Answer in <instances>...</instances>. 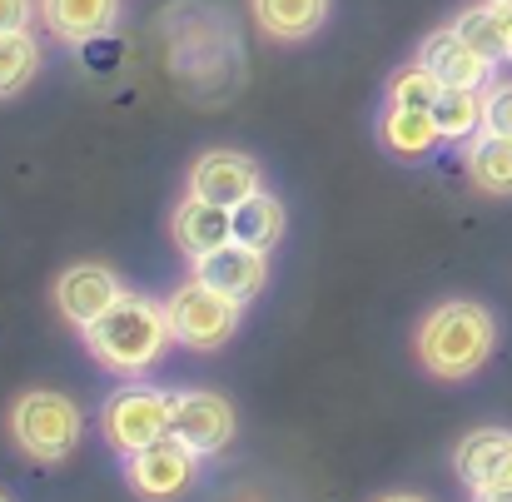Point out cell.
I'll return each instance as SVG.
<instances>
[{"label": "cell", "mask_w": 512, "mask_h": 502, "mask_svg": "<svg viewBox=\"0 0 512 502\" xmlns=\"http://www.w3.org/2000/svg\"><path fill=\"white\" fill-rule=\"evenodd\" d=\"M170 309L145 299V294H120L90 329H85V343L90 353L110 368V373H125V378H140L150 373L165 348H170Z\"/></svg>", "instance_id": "obj_1"}, {"label": "cell", "mask_w": 512, "mask_h": 502, "mask_svg": "<svg viewBox=\"0 0 512 502\" xmlns=\"http://www.w3.org/2000/svg\"><path fill=\"white\" fill-rule=\"evenodd\" d=\"M493 343H498V324L483 304L448 299L418 324V363L433 378L458 383V378H473L493 358Z\"/></svg>", "instance_id": "obj_2"}, {"label": "cell", "mask_w": 512, "mask_h": 502, "mask_svg": "<svg viewBox=\"0 0 512 502\" xmlns=\"http://www.w3.org/2000/svg\"><path fill=\"white\" fill-rule=\"evenodd\" d=\"M80 428H85L80 408L65 393H50V388H30L10 408V438L35 463H65L80 443Z\"/></svg>", "instance_id": "obj_3"}, {"label": "cell", "mask_w": 512, "mask_h": 502, "mask_svg": "<svg viewBox=\"0 0 512 502\" xmlns=\"http://www.w3.org/2000/svg\"><path fill=\"white\" fill-rule=\"evenodd\" d=\"M170 418H174V393L150 388V383H130V388H120V393L105 398L100 433H105V443L120 458H130V453L160 443L170 433Z\"/></svg>", "instance_id": "obj_4"}, {"label": "cell", "mask_w": 512, "mask_h": 502, "mask_svg": "<svg viewBox=\"0 0 512 502\" xmlns=\"http://www.w3.org/2000/svg\"><path fill=\"white\" fill-rule=\"evenodd\" d=\"M165 309H170L174 343H184V348H194V353H209V348H219V343L234 338L244 304H239L234 294L204 284V279H189V284L174 289Z\"/></svg>", "instance_id": "obj_5"}, {"label": "cell", "mask_w": 512, "mask_h": 502, "mask_svg": "<svg viewBox=\"0 0 512 502\" xmlns=\"http://www.w3.org/2000/svg\"><path fill=\"white\" fill-rule=\"evenodd\" d=\"M130 463V488L150 502H174L194 488V473H199V453L184 448L174 433H165L160 443L140 448L125 458Z\"/></svg>", "instance_id": "obj_6"}, {"label": "cell", "mask_w": 512, "mask_h": 502, "mask_svg": "<svg viewBox=\"0 0 512 502\" xmlns=\"http://www.w3.org/2000/svg\"><path fill=\"white\" fill-rule=\"evenodd\" d=\"M170 433L184 448H194L199 458H214V453H224L234 443V408H229V398H219L209 388L174 393Z\"/></svg>", "instance_id": "obj_7"}, {"label": "cell", "mask_w": 512, "mask_h": 502, "mask_svg": "<svg viewBox=\"0 0 512 502\" xmlns=\"http://www.w3.org/2000/svg\"><path fill=\"white\" fill-rule=\"evenodd\" d=\"M418 60H423L448 90H488V85H493V70H498V60H488L478 45H468L453 25H448V30H433V35L423 40Z\"/></svg>", "instance_id": "obj_8"}, {"label": "cell", "mask_w": 512, "mask_h": 502, "mask_svg": "<svg viewBox=\"0 0 512 502\" xmlns=\"http://www.w3.org/2000/svg\"><path fill=\"white\" fill-rule=\"evenodd\" d=\"M194 279H204V284L234 294L239 304H249V299L269 284V254H264V249H249V244H239V239H229V244H219V249H209V254L194 259Z\"/></svg>", "instance_id": "obj_9"}, {"label": "cell", "mask_w": 512, "mask_h": 502, "mask_svg": "<svg viewBox=\"0 0 512 502\" xmlns=\"http://www.w3.org/2000/svg\"><path fill=\"white\" fill-rule=\"evenodd\" d=\"M189 194L194 199H209V204H244L249 194H259V165L239 150H209L199 155L189 169Z\"/></svg>", "instance_id": "obj_10"}, {"label": "cell", "mask_w": 512, "mask_h": 502, "mask_svg": "<svg viewBox=\"0 0 512 502\" xmlns=\"http://www.w3.org/2000/svg\"><path fill=\"white\" fill-rule=\"evenodd\" d=\"M120 294H125V289H120L115 269H105V264H70V269L55 279V309H60L75 329H90Z\"/></svg>", "instance_id": "obj_11"}, {"label": "cell", "mask_w": 512, "mask_h": 502, "mask_svg": "<svg viewBox=\"0 0 512 502\" xmlns=\"http://www.w3.org/2000/svg\"><path fill=\"white\" fill-rule=\"evenodd\" d=\"M40 20L65 45H90L120 25V0H40Z\"/></svg>", "instance_id": "obj_12"}, {"label": "cell", "mask_w": 512, "mask_h": 502, "mask_svg": "<svg viewBox=\"0 0 512 502\" xmlns=\"http://www.w3.org/2000/svg\"><path fill=\"white\" fill-rule=\"evenodd\" d=\"M378 140L388 155L398 160H428L438 145H443V130L433 120V110H418V105H388L383 120H378Z\"/></svg>", "instance_id": "obj_13"}, {"label": "cell", "mask_w": 512, "mask_h": 502, "mask_svg": "<svg viewBox=\"0 0 512 502\" xmlns=\"http://www.w3.org/2000/svg\"><path fill=\"white\" fill-rule=\"evenodd\" d=\"M174 244L189 254V259H199V254H209V249H219V244H229L234 239V214L224 209V204H209V199H184L179 209H174Z\"/></svg>", "instance_id": "obj_14"}, {"label": "cell", "mask_w": 512, "mask_h": 502, "mask_svg": "<svg viewBox=\"0 0 512 502\" xmlns=\"http://www.w3.org/2000/svg\"><path fill=\"white\" fill-rule=\"evenodd\" d=\"M512 458V433L508 428H473L458 448H453V473L468 483V488H483L493 478L508 473Z\"/></svg>", "instance_id": "obj_15"}, {"label": "cell", "mask_w": 512, "mask_h": 502, "mask_svg": "<svg viewBox=\"0 0 512 502\" xmlns=\"http://www.w3.org/2000/svg\"><path fill=\"white\" fill-rule=\"evenodd\" d=\"M249 10L269 40H309L329 20V0H249Z\"/></svg>", "instance_id": "obj_16"}, {"label": "cell", "mask_w": 512, "mask_h": 502, "mask_svg": "<svg viewBox=\"0 0 512 502\" xmlns=\"http://www.w3.org/2000/svg\"><path fill=\"white\" fill-rule=\"evenodd\" d=\"M453 30L468 40V45H478L488 60H498V65H512V5H498V0H483V5H473V10H463L458 20H453Z\"/></svg>", "instance_id": "obj_17"}, {"label": "cell", "mask_w": 512, "mask_h": 502, "mask_svg": "<svg viewBox=\"0 0 512 502\" xmlns=\"http://www.w3.org/2000/svg\"><path fill=\"white\" fill-rule=\"evenodd\" d=\"M468 179L483 189V194H512V135H493V130H478L468 140Z\"/></svg>", "instance_id": "obj_18"}, {"label": "cell", "mask_w": 512, "mask_h": 502, "mask_svg": "<svg viewBox=\"0 0 512 502\" xmlns=\"http://www.w3.org/2000/svg\"><path fill=\"white\" fill-rule=\"evenodd\" d=\"M234 214V239L239 244H249V249H274L279 239H284V229H289V214H284V204L274 199V194H249L244 204H234L229 209Z\"/></svg>", "instance_id": "obj_19"}, {"label": "cell", "mask_w": 512, "mask_h": 502, "mask_svg": "<svg viewBox=\"0 0 512 502\" xmlns=\"http://www.w3.org/2000/svg\"><path fill=\"white\" fill-rule=\"evenodd\" d=\"M40 75V45L30 30H5L0 35V100L20 95Z\"/></svg>", "instance_id": "obj_20"}, {"label": "cell", "mask_w": 512, "mask_h": 502, "mask_svg": "<svg viewBox=\"0 0 512 502\" xmlns=\"http://www.w3.org/2000/svg\"><path fill=\"white\" fill-rule=\"evenodd\" d=\"M433 120H438L448 145L453 140H473L483 130V90H448L443 85V95L433 105Z\"/></svg>", "instance_id": "obj_21"}, {"label": "cell", "mask_w": 512, "mask_h": 502, "mask_svg": "<svg viewBox=\"0 0 512 502\" xmlns=\"http://www.w3.org/2000/svg\"><path fill=\"white\" fill-rule=\"evenodd\" d=\"M443 95V80L418 60V65H403L393 80H388V105H418V110H433Z\"/></svg>", "instance_id": "obj_22"}, {"label": "cell", "mask_w": 512, "mask_h": 502, "mask_svg": "<svg viewBox=\"0 0 512 502\" xmlns=\"http://www.w3.org/2000/svg\"><path fill=\"white\" fill-rule=\"evenodd\" d=\"M483 130L512 135V80L488 85V95H483Z\"/></svg>", "instance_id": "obj_23"}, {"label": "cell", "mask_w": 512, "mask_h": 502, "mask_svg": "<svg viewBox=\"0 0 512 502\" xmlns=\"http://www.w3.org/2000/svg\"><path fill=\"white\" fill-rule=\"evenodd\" d=\"M35 20V0H0V35L5 30H30Z\"/></svg>", "instance_id": "obj_24"}, {"label": "cell", "mask_w": 512, "mask_h": 502, "mask_svg": "<svg viewBox=\"0 0 512 502\" xmlns=\"http://www.w3.org/2000/svg\"><path fill=\"white\" fill-rule=\"evenodd\" d=\"M473 502H512V483L508 478H493V483L473 488Z\"/></svg>", "instance_id": "obj_25"}, {"label": "cell", "mask_w": 512, "mask_h": 502, "mask_svg": "<svg viewBox=\"0 0 512 502\" xmlns=\"http://www.w3.org/2000/svg\"><path fill=\"white\" fill-rule=\"evenodd\" d=\"M378 502H428V498H418V493H388V498H378Z\"/></svg>", "instance_id": "obj_26"}, {"label": "cell", "mask_w": 512, "mask_h": 502, "mask_svg": "<svg viewBox=\"0 0 512 502\" xmlns=\"http://www.w3.org/2000/svg\"><path fill=\"white\" fill-rule=\"evenodd\" d=\"M503 478H508V483H512V458H508V473H503Z\"/></svg>", "instance_id": "obj_27"}, {"label": "cell", "mask_w": 512, "mask_h": 502, "mask_svg": "<svg viewBox=\"0 0 512 502\" xmlns=\"http://www.w3.org/2000/svg\"><path fill=\"white\" fill-rule=\"evenodd\" d=\"M498 5H512V0H498Z\"/></svg>", "instance_id": "obj_28"}, {"label": "cell", "mask_w": 512, "mask_h": 502, "mask_svg": "<svg viewBox=\"0 0 512 502\" xmlns=\"http://www.w3.org/2000/svg\"><path fill=\"white\" fill-rule=\"evenodd\" d=\"M0 502H10V498H0Z\"/></svg>", "instance_id": "obj_29"}]
</instances>
